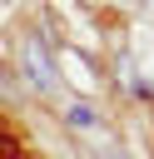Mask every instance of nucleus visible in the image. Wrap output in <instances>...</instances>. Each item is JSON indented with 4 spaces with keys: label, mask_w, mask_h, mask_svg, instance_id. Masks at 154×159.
<instances>
[{
    "label": "nucleus",
    "mask_w": 154,
    "mask_h": 159,
    "mask_svg": "<svg viewBox=\"0 0 154 159\" xmlns=\"http://www.w3.org/2000/svg\"><path fill=\"white\" fill-rule=\"evenodd\" d=\"M20 55H25V70H30V80L45 89V84L55 80V60H50L45 40H40V35H25V40H20Z\"/></svg>",
    "instance_id": "f257e3e1"
},
{
    "label": "nucleus",
    "mask_w": 154,
    "mask_h": 159,
    "mask_svg": "<svg viewBox=\"0 0 154 159\" xmlns=\"http://www.w3.org/2000/svg\"><path fill=\"white\" fill-rule=\"evenodd\" d=\"M70 124H79V129H84V124H94V109H89L84 99H79V104H70Z\"/></svg>",
    "instance_id": "f03ea898"
}]
</instances>
